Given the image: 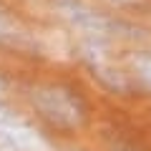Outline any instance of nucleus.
<instances>
[{"mask_svg": "<svg viewBox=\"0 0 151 151\" xmlns=\"http://www.w3.org/2000/svg\"><path fill=\"white\" fill-rule=\"evenodd\" d=\"M131 65H134L136 78H139L144 86L151 88V50H141V53H136L134 60H131Z\"/></svg>", "mask_w": 151, "mask_h": 151, "instance_id": "423d86ee", "label": "nucleus"}, {"mask_svg": "<svg viewBox=\"0 0 151 151\" xmlns=\"http://www.w3.org/2000/svg\"><path fill=\"white\" fill-rule=\"evenodd\" d=\"M50 5L70 30L81 35V40H111L119 35L121 23L96 10L88 0H50Z\"/></svg>", "mask_w": 151, "mask_h": 151, "instance_id": "f03ea898", "label": "nucleus"}, {"mask_svg": "<svg viewBox=\"0 0 151 151\" xmlns=\"http://www.w3.org/2000/svg\"><path fill=\"white\" fill-rule=\"evenodd\" d=\"M0 45L18 48V50H33L35 48V35L18 18H13L3 5H0Z\"/></svg>", "mask_w": 151, "mask_h": 151, "instance_id": "39448f33", "label": "nucleus"}, {"mask_svg": "<svg viewBox=\"0 0 151 151\" xmlns=\"http://www.w3.org/2000/svg\"><path fill=\"white\" fill-rule=\"evenodd\" d=\"M0 149L3 151H53L45 139L30 121L20 119L18 113H8L0 119Z\"/></svg>", "mask_w": 151, "mask_h": 151, "instance_id": "20e7f679", "label": "nucleus"}, {"mask_svg": "<svg viewBox=\"0 0 151 151\" xmlns=\"http://www.w3.org/2000/svg\"><path fill=\"white\" fill-rule=\"evenodd\" d=\"M111 5H134L136 0H108Z\"/></svg>", "mask_w": 151, "mask_h": 151, "instance_id": "0eeeda50", "label": "nucleus"}, {"mask_svg": "<svg viewBox=\"0 0 151 151\" xmlns=\"http://www.w3.org/2000/svg\"><path fill=\"white\" fill-rule=\"evenodd\" d=\"M30 103L35 111L58 129H78L86 121V103L73 88L60 83H45L30 91Z\"/></svg>", "mask_w": 151, "mask_h": 151, "instance_id": "f257e3e1", "label": "nucleus"}, {"mask_svg": "<svg viewBox=\"0 0 151 151\" xmlns=\"http://www.w3.org/2000/svg\"><path fill=\"white\" fill-rule=\"evenodd\" d=\"M0 151H3V149H0Z\"/></svg>", "mask_w": 151, "mask_h": 151, "instance_id": "6e6552de", "label": "nucleus"}, {"mask_svg": "<svg viewBox=\"0 0 151 151\" xmlns=\"http://www.w3.org/2000/svg\"><path fill=\"white\" fill-rule=\"evenodd\" d=\"M78 50H81V58L88 65L91 76L103 88H108L111 93H126L129 91L126 73L111 60L108 40H78Z\"/></svg>", "mask_w": 151, "mask_h": 151, "instance_id": "7ed1b4c3", "label": "nucleus"}]
</instances>
